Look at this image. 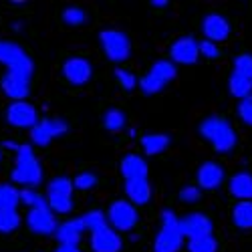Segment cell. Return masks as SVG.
I'll list each match as a JSON object with an SVG mask.
<instances>
[{"mask_svg":"<svg viewBox=\"0 0 252 252\" xmlns=\"http://www.w3.org/2000/svg\"><path fill=\"white\" fill-rule=\"evenodd\" d=\"M200 133L204 139H208L212 143V148L220 154L232 152L236 148V141H238L236 131H234L232 125H230V121L224 117H218V115L204 119L200 125Z\"/></svg>","mask_w":252,"mask_h":252,"instance_id":"obj_1","label":"cell"},{"mask_svg":"<svg viewBox=\"0 0 252 252\" xmlns=\"http://www.w3.org/2000/svg\"><path fill=\"white\" fill-rule=\"evenodd\" d=\"M12 182L34 188L43 182V167H40L31 145H20L16 152V165L12 170Z\"/></svg>","mask_w":252,"mask_h":252,"instance_id":"obj_2","label":"cell"},{"mask_svg":"<svg viewBox=\"0 0 252 252\" xmlns=\"http://www.w3.org/2000/svg\"><path fill=\"white\" fill-rule=\"evenodd\" d=\"M184 244V234L180 228V218L170 208L161 210V228L154 240V252H180Z\"/></svg>","mask_w":252,"mask_h":252,"instance_id":"obj_3","label":"cell"},{"mask_svg":"<svg viewBox=\"0 0 252 252\" xmlns=\"http://www.w3.org/2000/svg\"><path fill=\"white\" fill-rule=\"evenodd\" d=\"M178 75V69L172 61H156L152 69L145 73V77H141L139 81V89L145 93V95H156L159 93L167 83L174 81Z\"/></svg>","mask_w":252,"mask_h":252,"instance_id":"obj_4","label":"cell"},{"mask_svg":"<svg viewBox=\"0 0 252 252\" xmlns=\"http://www.w3.org/2000/svg\"><path fill=\"white\" fill-rule=\"evenodd\" d=\"M73 180L61 176L47 186V204L55 214H69L73 210Z\"/></svg>","mask_w":252,"mask_h":252,"instance_id":"obj_5","label":"cell"},{"mask_svg":"<svg viewBox=\"0 0 252 252\" xmlns=\"http://www.w3.org/2000/svg\"><path fill=\"white\" fill-rule=\"evenodd\" d=\"M0 63L10 71V73H18L31 79L32 71H34V63L32 59L23 51V47H18L8 40H0Z\"/></svg>","mask_w":252,"mask_h":252,"instance_id":"obj_6","label":"cell"},{"mask_svg":"<svg viewBox=\"0 0 252 252\" xmlns=\"http://www.w3.org/2000/svg\"><path fill=\"white\" fill-rule=\"evenodd\" d=\"M99 43H101L103 53L113 63H123L131 55V40L121 31H101Z\"/></svg>","mask_w":252,"mask_h":252,"instance_id":"obj_7","label":"cell"},{"mask_svg":"<svg viewBox=\"0 0 252 252\" xmlns=\"http://www.w3.org/2000/svg\"><path fill=\"white\" fill-rule=\"evenodd\" d=\"M139 222L137 208L127 200H115L107 210V224L115 232H129Z\"/></svg>","mask_w":252,"mask_h":252,"instance_id":"obj_8","label":"cell"},{"mask_svg":"<svg viewBox=\"0 0 252 252\" xmlns=\"http://www.w3.org/2000/svg\"><path fill=\"white\" fill-rule=\"evenodd\" d=\"M67 131H69V123L65 119H43L31 129V139L34 145L45 148L55 137L65 135Z\"/></svg>","mask_w":252,"mask_h":252,"instance_id":"obj_9","label":"cell"},{"mask_svg":"<svg viewBox=\"0 0 252 252\" xmlns=\"http://www.w3.org/2000/svg\"><path fill=\"white\" fill-rule=\"evenodd\" d=\"M180 228H182L184 238L194 240V238H202V236L212 234L214 224L204 212H190L184 218H180Z\"/></svg>","mask_w":252,"mask_h":252,"instance_id":"obj_10","label":"cell"},{"mask_svg":"<svg viewBox=\"0 0 252 252\" xmlns=\"http://www.w3.org/2000/svg\"><path fill=\"white\" fill-rule=\"evenodd\" d=\"M27 224L29 228L32 230L34 234H55L57 228H59V222L55 218V212L47 206H40V208H32L31 212L27 214Z\"/></svg>","mask_w":252,"mask_h":252,"instance_id":"obj_11","label":"cell"},{"mask_svg":"<svg viewBox=\"0 0 252 252\" xmlns=\"http://www.w3.org/2000/svg\"><path fill=\"white\" fill-rule=\"evenodd\" d=\"M200 59V47L194 36H180L170 47V61L174 65H194Z\"/></svg>","mask_w":252,"mask_h":252,"instance_id":"obj_12","label":"cell"},{"mask_svg":"<svg viewBox=\"0 0 252 252\" xmlns=\"http://www.w3.org/2000/svg\"><path fill=\"white\" fill-rule=\"evenodd\" d=\"M6 121L12 127H20V129H32L38 123V113L27 101H14L10 107L6 109Z\"/></svg>","mask_w":252,"mask_h":252,"instance_id":"obj_13","label":"cell"},{"mask_svg":"<svg viewBox=\"0 0 252 252\" xmlns=\"http://www.w3.org/2000/svg\"><path fill=\"white\" fill-rule=\"evenodd\" d=\"M63 75H65V79L71 83V85H85V83L91 81L93 67L87 59L71 57L65 61V65H63Z\"/></svg>","mask_w":252,"mask_h":252,"instance_id":"obj_14","label":"cell"},{"mask_svg":"<svg viewBox=\"0 0 252 252\" xmlns=\"http://www.w3.org/2000/svg\"><path fill=\"white\" fill-rule=\"evenodd\" d=\"M123 246L121 234L107 224L95 232H91V250L93 252H119Z\"/></svg>","mask_w":252,"mask_h":252,"instance_id":"obj_15","label":"cell"},{"mask_svg":"<svg viewBox=\"0 0 252 252\" xmlns=\"http://www.w3.org/2000/svg\"><path fill=\"white\" fill-rule=\"evenodd\" d=\"M196 180H198L200 190H216L224 182V167L216 161H204L198 167Z\"/></svg>","mask_w":252,"mask_h":252,"instance_id":"obj_16","label":"cell"},{"mask_svg":"<svg viewBox=\"0 0 252 252\" xmlns=\"http://www.w3.org/2000/svg\"><path fill=\"white\" fill-rule=\"evenodd\" d=\"M0 87H2L4 95L14 99V101H25V97H29L31 91V79L18 73H6L0 81Z\"/></svg>","mask_w":252,"mask_h":252,"instance_id":"obj_17","label":"cell"},{"mask_svg":"<svg viewBox=\"0 0 252 252\" xmlns=\"http://www.w3.org/2000/svg\"><path fill=\"white\" fill-rule=\"evenodd\" d=\"M202 32H204L206 40H212V43L226 40L230 34V23L222 14H208L202 20Z\"/></svg>","mask_w":252,"mask_h":252,"instance_id":"obj_18","label":"cell"},{"mask_svg":"<svg viewBox=\"0 0 252 252\" xmlns=\"http://www.w3.org/2000/svg\"><path fill=\"white\" fill-rule=\"evenodd\" d=\"M83 232H85V224H83L81 218H75V220H67L59 224L55 236L61 246H77L79 240L83 238Z\"/></svg>","mask_w":252,"mask_h":252,"instance_id":"obj_19","label":"cell"},{"mask_svg":"<svg viewBox=\"0 0 252 252\" xmlns=\"http://www.w3.org/2000/svg\"><path fill=\"white\" fill-rule=\"evenodd\" d=\"M121 174L125 182L129 180H148V161L137 154H129L121 159Z\"/></svg>","mask_w":252,"mask_h":252,"instance_id":"obj_20","label":"cell"},{"mask_svg":"<svg viewBox=\"0 0 252 252\" xmlns=\"http://www.w3.org/2000/svg\"><path fill=\"white\" fill-rule=\"evenodd\" d=\"M228 190L240 202H252V174L238 172L228 180Z\"/></svg>","mask_w":252,"mask_h":252,"instance_id":"obj_21","label":"cell"},{"mask_svg":"<svg viewBox=\"0 0 252 252\" xmlns=\"http://www.w3.org/2000/svg\"><path fill=\"white\" fill-rule=\"evenodd\" d=\"M125 196L133 206H145L152 198V186L148 180H129L125 182Z\"/></svg>","mask_w":252,"mask_h":252,"instance_id":"obj_22","label":"cell"},{"mask_svg":"<svg viewBox=\"0 0 252 252\" xmlns=\"http://www.w3.org/2000/svg\"><path fill=\"white\" fill-rule=\"evenodd\" d=\"M172 143V137L167 133H145L141 137V148L148 156H159L163 154Z\"/></svg>","mask_w":252,"mask_h":252,"instance_id":"obj_23","label":"cell"},{"mask_svg":"<svg viewBox=\"0 0 252 252\" xmlns=\"http://www.w3.org/2000/svg\"><path fill=\"white\" fill-rule=\"evenodd\" d=\"M228 89H230V95L238 97L242 101V99L252 95V79H248V77H244V75L234 71L228 79Z\"/></svg>","mask_w":252,"mask_h":252,"instance_id":"obj_24","label":"cell"},{"mask_svg":"<svg viewBox=\"0 0 252 252\" xmlns=\"http://www.w3.org/2000/svg\"><path fill=\"white\" fill-rule=\"evenodd\" d=\"M232 222L242 230L252 228V202H236L232 208Z\"/></svg>","mask_w":252,"mask_h":252,"instance_id":"obj_25","label":"cell"},{"mask_svg":"<svg viewBox=\"0 0 252 252\" xmlns=\"http://www.w3.org/2000/svg\"><path fill=\"white\" fill-rule=\"evenodd\" d=\"M18 204H20V190L8 184H0V210H16Z\"/></svg>","mask_w":252,"mask_h":252,"instance_id":"obj_26","label":"cell"},{"mask_svg":"<svg viewBox=\"0 0 252 252\" xmlns=\"http://www.w3.org/2000/svg\"><path fill=\"white\" fill-rule=\"evenodd\" d=\"M20 226V216L16 210H0V234H10Z\"/></svg>","mask_w":252,"mask_h":252,"instance_id":"obj_27","label":"cell"},{"mask_svg":"<svg viewBox=\"0 0 252 252\" xmlns=\"http://www.w3.org/2000/svg\"><path fill=\"white\" fill-rule=\"evenodd\" d=\"M216 250H218V240L212 234L188 240V252H216Z\"/></svg>","mask_w":252,"mask_h":252,"instance_id":"obj_28","label":"cell"},{"mask_svg":"<svg viewBox=\"0 0 252 252\" xmlns=\"http://www.w3.org/2000/svg\"><path fill=\"white\" fill-rule=\"evenodd\" d=\"M103 127L107 131H121L125 127V113L119 109H109L103 115Z\"/></svg>","mask_w":252,"mask_h":252,"instance_id":"obj_29","label":"cell"},{"mask_svg":"<svg viewBox=\"0 0 252 252\" xmlns=\"http://www.w3.org/2000/svg\"><path fill=\"white\" fill-rule=\"evenodd\" d=\"M83 224H85V230H91V232H95V230L107 226V214L101 212V210H91V212L83 214L81 216Z\"/></svg>","mask_w":252,"mask_h":252,"instance_id":"obj_30","label":"cell"},{"mask_svg":"<svg viewBox=\"0 0 252 252\" xmlns=\"http://www.w3.org/2000/svg\"><path fill=\"white\" fill-rule=\"evenodd\" d=\"M63 20H65L69 27H81V25H85L87 12L79 6H69V8L63 10Z\"/></svg>","mask_w":252,"mask_h":252,"instance_id":"obj_31","label":"cell"},{"mask_svg":"<svg viewBox=\"0 0 252 252\" xmlns=\"http://www.w3.org/2000/svg\"><path fill=\"white\" fill-rule=\"evenodd\" d=\"M20 204H27L32 210V208L47 206V198L40 196L34 188H25V190H20Z\"/></svg>","mask_w":252,"mask_h":252,"instance_id":"obj_32","label":"cell"},{"mask_svg":"<svg viewBox=\"0 0 252 252\" xmlns=\"http://www.w3.org/2000/svg\"><path fill=\"white\" fill-rule=\"evenodd\" d=\"M115 77L125 91H133L137 87V77L127 69H115Z\"/></svg>","mask_w":252,"mask_h":252,"instance_id":"obj_33","label":"cell"},{"mask_svg":"<svg viewBox=\"0 0 252 252\" xmlns=\"http://www.w3.org/2000/svg\"><path fill=\"white\" fill-rule=\"evenodd\" d=\"M73 186H75V190H91V188L97 186V176L91 174V172H81L75 180H73Z\"/></svg>","mask_w":252,"mask_h":252,"instance_id":"obj_34","label":"cell"},{"mask_svg":"<svg viewBox=\"0 0 252 252\" xmlns=\"http://www.w3.org/2000/svg\"><path fill=\"white\" fill-rule=\"evenodd\" d=\"M234 71L244 75V77H248V79H252V55H248V53L238 55L234 59Z\"/></svg>","mask_w":252,"mask_h":252,"instance_id":"obj_35","label":"cell"},{"mask_svg":"<svg viewBox=\"0 0 252 252\" xmlns=\"http://www.w3.org/2000/svg\"><path fill=\"white\" fill-rule=\"evenodd\" d=\"M200 196H202V190L198 186H184L180 190V200L186 202V204H196L200 202Z\"/></svg>","mask_w":252,"mask_h":252,"instance_id":"obj_36","label":"cell"},{"mask_svg":"<svg viewBox=\"0 0 252 252\" xmlns=\"http://www.w3.org/2000/svg\"><path fill=\"white\" fill-rule=\"evenodd\" d=\"M198 47H200V55L206 59H218L220 55L218 45L212 43V40H198Z\"/></svg>","mask_w":252,"mask_h":252,"instance_id":"obj_37","label":"cell"},{"mask_svg":"<svg viewBox=\"0 0 252 252\" xmlns=\"http://www.w3.org/2000/svg\"><path fill=\"white\" fill-rule=\"evenodd\" d=\"M238 115L246 125H252V95L242 99L238 105Z\"/></svg>","mask_w":252,"mask_h":252,"instance_id":"obj_38","label":"cell"},{"mask_svg":"<svg viewBox=\"0 0 252 252\" xmlns=\"http://www.w3.org/2000/svg\"><path fill=\"white\" fill-rule=\"evenodd\" d=\"M55 252H81V250H79L77 246H61V244H59V248H57Z\"/></svg>","mask_w":252,"mask_h":252,"instance_id":"obj_39","label":"cell"},{"mask_svg":"<svg viewBox=\"0 0 252 252\" xmlns=\"http://www.w3.org/2000/svg\"><path fill=\"white\" fill-rule=\"evenodd\" d=\"M167 4H170L167 0H152V6H156V8H165Z\"/></svg>","mask_w":252,"mask_h":252,"instance_id":"obj_40","label":"cell"},{"mask_svg":"<svg viewBox=\"0 0 252 252\" xmlns=\"http://www.w3.org/2000/svg\"><path fill=\"white\" fill-rule=\"evenodd\" d=\"M4 148H8V150H14V152H18V148H20V145H18V143H14V141H4Z\"/></svg>","mask_w":252,"mask_h":252,"instance_id":"obj_41","label":"cell"},{"mask_svg":"<svg viewBox=\"0 0 252 252\" xmlns=\"http://www.w3.org/2000/svg\"><path fill=\"white\" fill-rule=\"evenodd\" d=\"M0 159H2V154H0Z\"/></svg>","mask_w":252,"mask_h":252,"instance_id":"obj_42","label":"cell"}]
</instances>
